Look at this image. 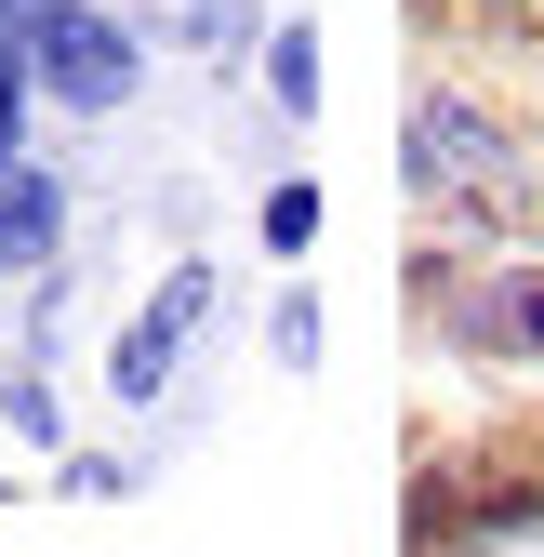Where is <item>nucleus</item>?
<instances>
[{"label":"nucleus","mask_w":544,"mask_h":557,"mask_svg":"<svg viewBox=\"0 0 544 557\" xmlns=\"http://www.w3.org/2000/svg\"><path fill=\"white\" fill-rule=\"evenodd\" d=\"M199 306H213V293H199V278H173V293H160V319H147V332H120V385H133V398L173 372V345H186V319H199Z\"/></svg>","instance_id":"2"},{"label":"nucleus","mask_w":544,"mask_h":557,"mask_svg":"<svg viewBox=\"0 0 544 557\" xmlns=\"http://www.w3.org/2000/svg\"><path fill=\"white\" fill-rule=\"evenodd\" d=\"M265 81H280V107L306 120V107H319V40H306V27H280V53H265Z\"/></svg>","instance_id":"5"},{"label":"nucleus","mask_w":544,"mask_h":557,"mask_svg":"<svg viewBox=\"0 0 544 557\" xmlns=\"http://www.w3.org/2000/svg\"><path fill=\"white\" fill-rule=\"evenodd\" d=\"M53 226H66L53 173H0V265H40V252H53Z\"/></svg>","instance_id":"3"},{"label":"nucleus","mask_w":544,"mask_h":557,"mask_svg":"<svg viewBox=\"0 0 544 557\" xmlns=\"http://www.w3.org/2000/svg\"><path fill=\"white\" fill-rule=\"evenodd\" d=\"M27 27H40V0H0V66H27Z\"/></svg>","instance_id":"6"},{"label":"nucleus","mask_w":544,"mask_h":557,"mask_svg":"<svg viewBox=\"0 0 544 557\" xmlns=\"http://www.w3.org/2000/svg\"><path fill=\"white\" fill-rule=\"evenodd\" d=\"M27 66L66 94V107H120L133 94V40L94 14V0H40V27H27Z\"/></svg>","instance_id":"1"},{"label":"nucleus","mask_w":544,"mask_h":557,"mask_svg":"<svg viewBox=\"0 0 544 557\" xmlns=\"http://www.w3.org/2000/svg\"><path fill=\"white\" fill-rule=\"evenodd\" d=\"M0 147H14V66H0Z\"/></svg>","instance_id":"8"},{"label":"nucleus","mask_w":544,"mask_h":557,"mask_svg":"<svg viewBox=\"0 0 544 557\" xmlns=\"http://www.w3.org/2000/svg\"><path fill=\"white\" fill-rule=\"evenodd\" d=\"M412 160H425V173H479V186H505V147H492L479 120H452V107L412 120Z\"/></svg>","instance_id":"4"},{"label":"nucleus","mask_w":544,"mask_h":557,"mask_svg":"<svg viewBox=\"0 0 544 557\" xmlns=\"http://www.w3.org/2000/svg\"><path fill=\"white\" fill-rule=\"evenodd\" d=\"M505 345H544V293H505Z\"/></svg>","instance_id":"7"}]
</instances>
